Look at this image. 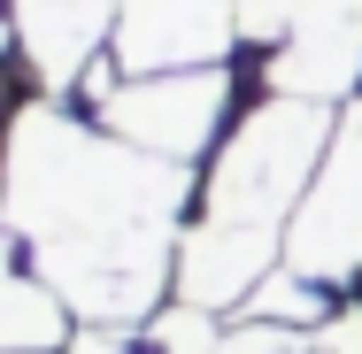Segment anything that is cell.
I'll list each match as a JSON object with an SVG mask.
<instances>
[{
  "mask_svg": "<svg viewBox=\"0 0 362 354\" xmlns=\"http://www.w3.org/2000/svg\"><path fill=\"white\" fill-rule=\"evenodd\" d=\"M185 162L139 154L116 131H85L62 108L31 100L8 146V231L31 270L85 324L162 316V285L177 278V216Z\"/></svg>",
  "mask_w": 362,
  "mask_h": 354,
  "instance_id": "6da1fadb",
  "label": "cell"
},
{
  "mask_svg": "<svg viewBox=\"0 0 362 354\" xmlns=\"http://www.w3.org/2000/svg\"><path fill=\"white\" fill-rule=\"evenodd\" d=\"M332 100H293L270 93L231 139H223L216 170H209V201L201 223H231V231H262V239H286L293 208L308 201L324 154H332Z\"/></svg>",
  "mask_w": 362,
  "mask_h": 354,
  "instance_id": "7a4b0ae2",
  "label": "cell"
},
{
  "mask_svg": "<svg viewBox=\"0 0 362 354\" xmlns=\"http://www.w3.org/2000/svg\"><path fill=\"white\" fill-rule=\"evenodd\" d=\"M286 270H300L316 285L362 278V100H347L324 170L286 223Z\"/></svg>",
  "mask_w": 362,
  "mask_h": 354,
  "instance_id": "3957f363",
  "label": "cell"
},
{
  "mask_svg": "<svg viewBox=\"0 0 362 354\" xmlns=\"http://www.w3.org/2000/svg\"><path fill=\"white\" fill-rule=\"evenodd\" d=\"M223 100H231L223 62L132 77V85H116V93L100 100V131L132 139L139 154H162V162H185V170H193V154L216 139V124H223Z\"/></svg>",
  "mask_w": 362,
  "mask_h": 354,
  "instance_id": "277c9868",
  "label": "cell"
},
{
  "mask_svg": "<svg viewBox=\"0 0 362 354\" xmlns=\"http://www.w3.org/2000/svg\"><path fill=\"white\" fill-rule=\"evenodd\" d=\"M239 39V0H124L116 23V62L132 77L162 70H209Z\"/></svg>",
  "mask_w": 362,
  "mask_h": 354,
  "instance_id": "5b68a950",
  "label": "cell"
},
{
  "mask_svg": "<svg viewBox=\"0 0 362 354\" xmlns=\"http://www.w3.org/2000/svg\"><path fill=\"white\" fill-rule=\"evenodd\" d=\"M362 85V0H293V23L270 54V93L347 100Z\"/></svg>",
  "mask_w": 362,
  "mask_h": 354,
  "instance_id": "8992f818",
  "label": "cell"
},
{
  "mask_svg": "<svg viewBox=\"0 0 362 354\" xmlns=\"http://www.w3.org/2000/svg\"><path fill=\"white\" fill-rule=\"evenodd\" d=\"M116 8L124 0H8L16 16V54L39 93H70L93 70V54L116 39Z\"/></svg>",
  "mask_w": 362,
  "mask_h": 354,
  "instance_id": "52a82bcc",
  "label": "cell"
},
{
  "mask_svg": "<svg viewBox=\"0 0 362 354\" xmlns=\"http://www.w3.org/2000/svg\"><path fill=\"white\" fill-rule=\"evenodd\" d=\"M286 239H262V231H231V223H193L177 239V300L193 308H231V300H255V285L278 262Z\"/></svg>",
  "mask_w": 362,
  "mask_h": 354,
  "instance_id": "ba28073f",
  "label": "cell"
},
{
  "mask_svg": "<svg viewBox=\"0 0 362 354\" xmlns=\"http://www.w3.org/2000/svg\"><path fill=\"white\" fill-rule=\"evenodd\" d=\"M70 316H77V308L39 278V270H16L8 293H0V347H8V354H62L77 339Z\"/></svg>",
  "mask_w": 362,
  "mask_h": 354,
  "instance_id": "9c48e42d",
  "label": "cell"
},
{
  "mask_svg": "<svg viewBox=\"0 0 362 354\" xmlns=\"http://www.w3.org/2000/svg\"><path fill=\"white\" fill-rule=\"evenodd\" d=\"M262 324H286V331H316L324 324V293L316 278H300V270H270V278L255 285V300H247Z\"/></svg>",
  "mask_w": 362,
  "mask_h": 354,
  "instance_id": "30bf717a",
  "label": "cell"
},
{
  "mask_svg": "<svg viewBox=\"0 0 362 354\" xmlns=\"http://www.w3.org/2000/svg\"><path fill=\"white\" fill-rule=\"evenodd\" d=\"M154 347H162V354H216V347H223L216 308H193V300L162 308V316H154Z\"/></svg>",
  "mask_w": 362,
  "mask_h": 354,
  "instance_id": "8fae6325",
  "label": "cell"
},
{
  "mask_svg": "<svg viewBox=\"0 0 362 354\" xmlns=\"http://www.w3.org/2000/svg\"><path fill=\"white\" fill-rule=\"evenodd\" d=\"M216 354H316V339L308 331H286V324H239V331H223V347Z\"/></svg>",
  "mask_w": 362,
  "mask_h": 354,
  "instance_id": "7c38bea8",
  "label": "cell"
},
{
  "mask_svg": "<svg viewBox=\"0 0 362 354\" xmlns=\"http://www.w3.org/2000/svg\"><path fill=\"white\" fill-rule=\"evenodd\" d=\"M308 339H316V354H362V308H339V316H324Z\"/></svg>",
  "mask_w": 362,
  "mask_h": 354,
  "instance_id": "4fadbf2b",
  "label": "cell"
},
{
  "mask_svg": "<svg viewBox=\"0 0 362 354\" xmlns=\"http://www.w3.org/2000/svg\"><path fill=\"white\" fill-rule=\"evenodd\" d=\"M70 354H132V339L116 331V324H93V331H77Z\"/></svg>",
  "mask_w": 362,
  "mask_h": 354,
  "instance_id": "5bb4252c",
  "label": "cell"
}]
</instances>
